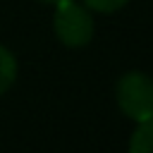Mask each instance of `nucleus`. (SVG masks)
<instances>
[{
	"instance_id": "20e7f679",
	"label": "nucleus",
	"mask_w": 153,
	"mask_h": 153,
	"mask_svg": "<svg viewBox=\"0 0 153 153\" xmlns=\"http://www.w3.org/2000/svg\"><path fill=\"white\" fill-rule=\"evenodd\" d=\"M17 79V60L14 55L0 45V93H5Z\"/></svg>"
},
{
	"instance_id": "423d86ee",
	"label": "nucleus",
	"mask_w": 153,
	"mask_h": 153,
	"mask_svg": "<svg viewBox=\"0 0 153 153\" xmlns=\"http://www.w3.org/2000/svg\"><path fill=\"white\" fill-rule=\"evenodd\" d=\"M41 2H53V5H55V2H57V0H41Z\"/></svg>"
},
{
	"instance_id": "f257e3e1",
	"label": "nucleus",
	"mask_w": 153,
	"mask_h": 153,
	"mask_svg": "<svg viewBox=\"0 0 153 153\" xmlns=\"http://www.w3.org/2000/svg\"><path fill=\"white\" fill-rule=\"evenodd\" d=\"M122 112L134 122L153 117V79L143 72H127L120 76L115 88Z\"/></svg>"
},
{
	"instance_id": "39448f33",
	"label": "nucleus",
	"mask_w": 153,
	"mask_h": 153,
	"mask_svg": "<svg viewBox=\"0 0 153 153\" xmlns=\"http://www.w3.org/2000/svg\"><path fill=\"white\" fill-rule=\"evenodd\" d=\"M129 0H84L86 7L96 10V12H115L120 7H124Z\"/></svg>"
},
{
	"instance_id": "7ed1b4c3",
	"label": "nucleus",
	"mask_w": 153,
	"mask_h": 153,
	"mask_svg": "<svg viewBox=\"0 0 153 153\" xmlns=\"http://www.w3.org/2000/svg\"><path fill=\"white\" fill-rule=\"evenodd\" d=\"M131 153H153V117L146 122H139V129L129 139Z\"/></svg>"
},
{
	"instance_id": "f03ea898",
	"label": "nucleus",
	"mask_w": 153,
	"mask_h": 153,
	"mask_svg": "<svg viewBox=\"0 0 153 153\" xmlns=\"http://www.w3.org/2000/svg\"><path fill=\"white\" fill-rule=\"evenodd\" d=\"M53 26L57 38L69 48H81L93 38V19L86 7L74 0H57Z\"/></svg>"
}]
</instances>
